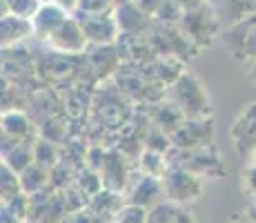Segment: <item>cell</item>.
I'll return each mask as SVG.
<instances>
[{"label":"cell","instance_id":"30bf717a","mask_svg":"<svg viewBox=\"0 0 256 223\" xmlns=\"http://www.w3.org/2000/svg\"><path fill=\"white\" fill-rule=\"evenodd\" d=\"M127 205V201L120 196V192L116 190H100L98 194H94V199L90 203V207L94 212H98L100 216H107V219L114 221L116 214Z\"/></svg>","mask_w":256,"mask_h":223},{"label":"cell","instance_id":"4316f807","mask_svg":"<svg viewBox=\"0 0 256 223\" xmlns=\"http://www.w3.org/2000/svg\"><path fill=\"white\" fill-rule=\"evenodd\" d=\"M114 3H116V9H118V7H122V5H132L134 0H114Z\"/></svg>","mask_w":256,"mask_h":223},{"label":"cell","instance_id":"5bb4252c","mask_svg":"<svg viewBox=\"0 0 256 223\" xmlns=\"http://www.w3.org/2000/svg\"><path fill=\"white\" fill-rule=\"evenodd\" d=\"M140 167H142V174H150L156 178H163L165 172L170 170V161H167V154H160V152L154 150H147L140 158Z\"/></svg>","mask_w":256,"mask_h":223},{"label":"cell","instance_id":"7c38bea8","mask_svg":"<svg viewBox=\"0 0 256 223\" xmlns=\"http://www.w3.org/2000/svg\"><path fill=\"white\" fill-rule=\"evenodd\" d=\"M47 181H49V170L42 165H38V163H34L32 167H27V170L20 174L22 192L29 196L40 194V190L47 185Z\"/></svg>","mask_w":256,"mask_h":223},{"label":"cell","instance_id":"2e32d148","mask_svg":"<svg viewBox=\"0 0 256 223\" xmlns=\"http://www.w3.org/2000/svg\"><path fill=\"white\" fill-rule=\"evenodd\" d=\"M42 0H2V14H12V16L20 18H34Z\"/></svg>","mask_w":256,"mask_h":223},{"label":"cell","instance_id":"cb8c5ba5","mask_svg":"<svg viewBox=\"0 0 256 223\" xmlns=\"http://www.w3.org/2000/svg\"><path fill=\"white\" fill-rule=\"evenodd\" d=\"M174 223H196V221H194V216H192L190 212H185L183 207H180L178 214H176V219H174Z\"/></svg>","mask_w":256,"mask_h":223},{"label":"cell","instance_id":"3957f363","mask_svg":"<svg viewBox=\"0 0 256 223\" xmlns=\"http://www.w3.org/2000/svg\"><path fill=\"white\" fill-rule=\"evenodd\" d=\"M225 45L232 56L252 63L256 58V14L236 21L225 34Z\"/></svg>","mask_w":256,"mask_h":223},{"label":"cell","instance_id":"5b68a950","mask_svg":"<svg viewBox=\"0 0 256 223\" xmlns=\"http://www.w3.org/2000/svg\"><path fill=\"white\" fill-rule=\"evenodd\" d=\"M47 45L58 54L74 56V54L85 52L87 45H90V38H87V34H85V29H82L80 21L72 14V16L67 18V21L62 23L60 27L52 34V36H49Z\"/></svg>","mask_w":256,"mask_h":223},{"label":"cell","instance_id":"6da1fadb","mask_svg":"<svg viewBox=\"0 0 256 223\" xmlns=\"http://www.w3.org/2000/svg\"><path fill=\"white\" fill-rule=\"evenodd\" d=\"M163 190L165 201H172L176 205H185L200 196L203 187H200V176L194 172L185 170L180 165H170V170L163 176Z\"/></svg>","mask_w":256,"mask_h":223},{"label":"cell","instance_id":"277c9868","mask_svg":"<svg viewBox=\"0 0 256 223\" xmlns=\"http://www.w3.org/2000/svg\"><path fill=\"white\" fill-rule=\"evenodd\" d=\"M230 141L240 156H252L256 147V101L248 103L232 121L230 127Z\"/></svg>","mask_w":256,"mask_h":223},{"label":"cell","instance_id":"f1b7e54d","mask_svg":"<svg viewBox=\"0 0 256 223\" xmlns=\"http://www.w3.org/2000/svg\"><path fill=\"white\" fill-rule=\"evenodd\" d=\"M236 223H250V221H236Z\"/></svg>","mask_w":256,"mask_h":223},{"label":"cell","instance_id":"8fae6325","mask_svg":"<svg viewBox=\"0 0 256 223\" xmlns=\"http://www.w3.org/2000/svg\"><path fill=\"white\" fill-rule=\"evenodd\" d=\"M29 132H32V123L22 112L18 110L2 112V136H9L14 141L22 143V138H27Z\"/></svg>","mask_w":256,"mask_h":223},{"label":"cell","instance_id":"8992f818","mask_svg":"<svg viewBox=\"0 0 256 223\" xmlns=\"http://www.w3.org/2000/svg\"><path fill=\"white\" fill-rule=\"evenodd\" d=\"M165 199L163 190V178H156L150 174L134 176V181L127 183L125 187V201L127 205L142 207V210H152Z\"/></svg>","mask_w":256,"mask_h":223},{"label":"cell","instance_id":"83f0119b","mask_svg":"<svg viewBox=\"0 0 256 223\" xmlns=\"http://www.w3.org/2000/svg\"><path fill=\"white\" fill-rule=\"evenodd\" d=\"M250 161L256 163V147H254V152H252V156H250Z\"/></svg>","mask_w":256,"mask_h":223},{"label":"cell","instance_id":"7402d4cb","mask_svg":"<svg viewBox=\"0 0 256 223\" xmlns=\"http://www.w3.org/2000/svg\"><path fill=\"white\" fill-rule=\"evenodd\" d=\"M42 3H54L58 7L67 9L70 14H76V9H78V0H42Z\"/></svg>","mask_w":256,"mask_h":223},{"label":"cell","instance_id":"9c48e42d","mask_svg":"<svg viewBox=\"0 0 256 223\" xmlns=\"http://www.w3.org/2000/svg\"><path fill=\"white\" fill-rule=\"evenodd\" d=\"M0 41H2V49H12L22 41H27L29 36H34V25L32 18H20L12 16V14H2L0 21Z\"/></svg>","mask_w":256,"mask_h":223},{"label":"cell","instance_id":"e0dca14e","mask_svg":"<svg viewBox=\"0 0 256 223\" xmlns=\"http://www.w3.org/2000/svg\"><path fill=\"white\" fill-rule=\"evenodd\" d=\"M180 205L172 201H160L152 210H147V221L145 223H174L176 214H178Z\"/></svg>","mask_w":256,"mask_h":223},{"label":"cell","instance_id":"603a6c76","mask_svg":"<svg viewBox=\"0 0 256 223\" xmlns=\"http://www.w3.org/2000/svg\"><path fill=\"white\" fill-rule=\"evenodd\" d=\"M2 223H24V219L16 216L7 205H2Z\"/></svg>","mask_w":256,"mask_h":223},{"label":"cell","instance_id":"d4e9b609","mask_svg":"<svg viewBox=\"0 0 256 223\" xmlns=\"http://www.w3.org/2000/svg\"><path fill=\"white\" fill-rule=\"evenodd\" d=\"M248 221H250V223H256V205H252V207L248 210Z\"/></svg>","mask_w":256,"mask_h":223},{"label":"cell","instance_id":"484cf974","mask_svg":"<svg viewBox=\"0 0 256 223\" xmlns=\"http://www.w3.org/2000/svg\"><path fill=\"white\" fill-rule=\"evenodd\" d=\"M250 78H252V81H256V58L252 63H250Z\"/></svg>","mask_w":256,"mask_h":223},{"label":"cell","instance_id":"ba28073f","mask_svg":"<svg viewBox=\"0 0 256 223\" xmlns=\"http://www.w3.org/2000/svg\"><path fill=\"white\" fill-rule=\"evenodd\" d=\"M70 16H72V14L67 12V9L58 7V5H54V3H42L40 7H38V12L34 14V18H32L34 36H36L38 41L47 43L49 36H52V34L56 32V29L60 27V25L65 23Z\"/></svg>","mask_w":256,"mask_h":223},{"label":"cell","instance_id":"ac0fdd59","mask_svg":"<svg viewBox=\"0 0 256 223\" xmlns=\"http://www.w3.org/2000/svg\"><path fill=\"white\" fill-rule=\"evenodd\" d=\"M76 14H87V16H107L116 14L114 0H78Z\"/></svg>","mask_w":256,"mask_h":223},{"label":"cell","instance_id":"44dd1931","mask_svg":"<svg viewBox=\"0 0 256 223\" xmlns=\"http://www.w3.org/2000/svg\"><path fill=\"white\" fill-rule=\"evenodd\" d=\"M240 178H243L245 194H248L250 199L254 201V205H256V163L250 161L248 165H245V170H243V174H240Z\"/></svg>","mask_w":256,"mask_h":223},{"label":"cell","instance_id":"7a4b0ae2","mask_svg":"<svg viewBox=\"0 0 256 223\" xmlns=\"http://www.w3.org/2000/svg\"><path fill=\"white\" fill-rule=\"evenodd\" d=\"M174 98L176 105L187 118H205L210 114V101L203 85L196 81L192 74H183L176 78L174 85Z\"/></svg>","mask_w":256,"mask_h":223},{"label":"cell","instance_id":"9a60e30c","mask_svg":"<svg viewBox=\"0 0 256 223\" xmlns=\"http://www.w3.org/2000/svg\"><path fill=\"white\" fill-rule=\"evenodd\" d=\"M0 187H2V203H7V201H12L14 196L22 194L20 174L14 172L7 163H2V170H0Z\"/></svg>","mask_w":256,"mask_h":223},{"label":"cell","instance_id":"52a82bcc","mask_svg":"<svg viewBox=\"0 0 256 223\" xmlns=\"http://www.w3.org/2000/svg\"><path fill=\"white\" fill-rule=\"evenodd\" d=\"M80 21L85 29L87 38L94 45H112L116 41L120 25L116 21V14H107V16H87V14H74Z\"/></svg>","mask_w":256,"mask_h":223},{"label":"cell","instance_id":"ffe728a7","mask_svg":"<svg viewBox=\"0 0 256 223\" xmlns=\"http://www.w3.org/2000/svg\"><path fill=\"white\" fill-rule=\"evenodd\" d=\"M145 221H147V210L134 207V205H125L112 223H145Z\"/></svg>","mask_w":256,"mask_h":223},{"label":"cell","instance_id":"4fadbf2b","mask_svg":"<svg viewBox=\"0 0 256 223\" xmlns=\"http://www.w3.org/2000/svg\"><path fill=\"white\" fill-rule=\"evenodd\" d=\"M2 163H7L14 172L22 174L27 167H32L34 163H36L34 161V147H27V145H22V143H18V145L12 147L7 154H2Z\"/></svg>","mask_w":256,"mask_h":223},{"label":"cell","instance_id":"d6986e66","mask_svg":"<svg viewBox=\"0 0 256 223\" xmlns=\"http://www.w3.org/2000/svg\"><path fill=\"white\" fill-rule=\"evenodd\" d=\"M34 161L38 163V165L42 167H54L58 161V152L56 147L52 145L49 141H36V145H34Z\"/></svg>","mask_w":256,"mask_h":223}]
</instances>
